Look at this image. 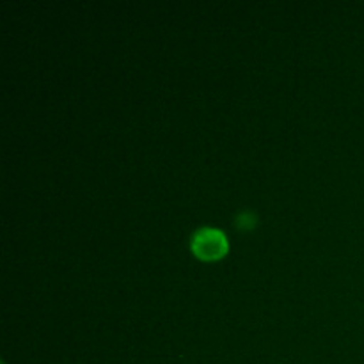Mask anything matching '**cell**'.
<instances>
[{
	"label": "cell",
	"mask_w": 364,
	"mask_h": 364,
	"mask_svg": "<svg viewBox=\"0 0 364 364\" xmlns=\"http://www.w3.org/2000/svg\"><path fill=\"white\" fill-rule=\"evenodd\" d=\"M191 249L203 262H215L230 251V242L224 231L217 228H199L191 238Z\"/></svg>",
	"instance_id": "cell-1"
},
{
	"label": "cell",
	"mask_w": 364,
	"mask_h": 364,
	"mask_svg": "<svg viewBox=\"0 0 364 364\" xmlns=\"http://www.w3.org/2000/svg\"><path fill=\"white\" fill-rule=\"evenodd\" d=\"M237 228L238 230H252V228L258 224V217L255 215L252 212H240L237 215Z\"/></svg>",
	"instance_id": "cell-2"
}]
</instances>
